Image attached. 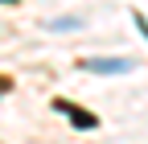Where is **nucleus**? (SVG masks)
<instances>
[{
	"label": "nucleus",
	"instance_id": "nucleus-1",
	"mask_svg": "<svg viewBox=\"0 0 148 144\" xmlns=\"http://www.w3.org/2000/svg\"><path fill=\"white\" fill-rule=\"evenodd\" d=\"M53 107H58L62 115H70V123H74L78 132H90V128H99V115H90V111H82V107H74V103H66V99H58Z\"/></svg>",
	"mask_w": 148,
	"mask_h": 144
},
{
	"label": "nucleus",
	"instance_id": "nucleus-4",
	"mask_svg": "<svg viewBox=\"0 0 148 144\" xmlns=\"http://www.w3.org/2000/svg\"><path fill=\"white\" fill-rule=\"evenodd\" d=\"M0 91H8V78H0Z\"/></svg>",
	"mask_w": 148,
	"mask_h": 144
},
{
	"label": "nucleus",
	"instance_id": "nucleus-3",
	"mask_svg": "<svg viewBox=\"0 0 148 144\" xmlns=\"http://www.w3.org/2000/svg\"><path fill=\"white\" fill-rule=\"evenodd\" d=\"M132 21L140 25V33H144V37H148V21H144V12H132Z\"/></svg>",
	"mask_w": 148,
	"mask_h": 144
},
{
	"label": "nucleus",
	"instance_id": "nucleus-2",
	"mask_svg": "<svg viewBox=\"0 0 148 144\" xmlns=\"http://www.w3.org/2000/svg\"><path fill=\"white\" fill-rule=\"evenodd\" d=\"M82 66L90 70V74H127L136 62H127V58H115V62H111V58H86Z\"/></svg>",
	"mask_w": 148,
	"mask_h": 144
}]
</instances>
